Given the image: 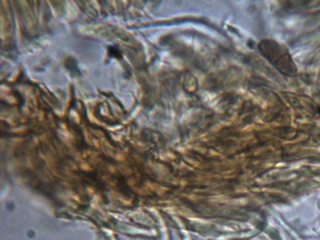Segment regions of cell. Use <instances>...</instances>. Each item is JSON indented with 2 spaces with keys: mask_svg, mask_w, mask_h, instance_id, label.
<instances>
[{
  "mask_svg": "<svg viewBox=\"0 0 320 240\" xmlns=\"http://www.w3.org/2000/svg\"><path fill=\"white\" fill-rule=\"evenodd\" d=\"M261 54L284 76L294 77L297 74L296 66L286 46L271 40H264L258 45Z\"/></svg>",
  "mask_w": 320,
  "mask_h": 240,
  "instance_id": "obj_1",
  "label": "cell"
}]
</instances>
